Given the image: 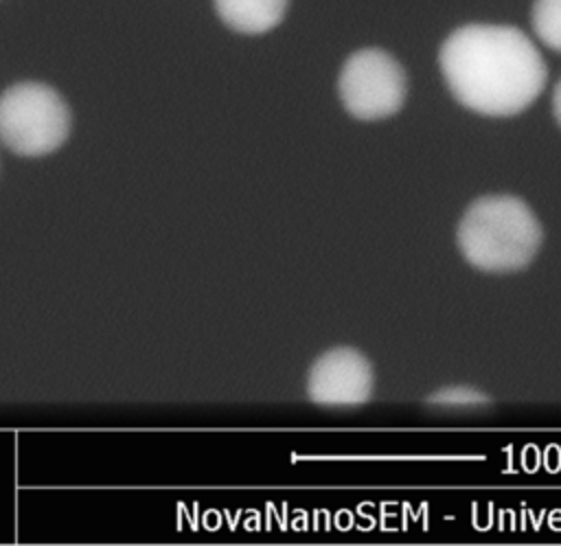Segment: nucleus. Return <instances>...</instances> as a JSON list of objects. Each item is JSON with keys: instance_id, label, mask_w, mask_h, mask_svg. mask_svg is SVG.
Segmentation results:
<instances>
[{"instance_id": "obj_6", "label": "nucleus", "mask_w": 561, "mask_h": 546, "mask_svg": "<svg viewBox=\"0 0 561 546\" xmlns=\"http://www.w3.org/2000/svg\"><path fill=\"white\" fill-rule=\"evenodd\" d=\"M217 15L230 29L248 35L272 31L285 15L289 0H213Z\"/></svg>"}, {"instance_id": "obj_2", "label": "nucleus", "mask_w": 561, "mask_h": 546, "mask_svg": "<svg viewBox=\"0 0 561 546\" xmlns=\"http://www.w3.org/2000/svg\"><path fill=\"white\" fill-rule=\"evenodd\" d=\"M456 241L473 268L482 272H517L537 257L543 230L522 197L484 195L460 217Z\"/></svg>"}, {"instance_id": "obj_3", "label": "nucleus", "mask_w": 561, "mask_h": 546, "mask_svg": "<svg viewBox=\"0 0 561 546\" xmlns=\"http://www.w3.org/2000/svg\"><path fill=\"white\" fill-rule=\"evenodd\" d=\"M70 134V110L46 83L24 81L0 94V140L20 156H46Z\"/></svg>"}, {"instance_id": "obj_8", "label": "nucleus", "mask_w": 561, "mask_h": 546, "mask_svg": "<svg viewBox=\"0 0 561 546\" xmlns=\"http://www.w3.org/2000/svg\"><path fill=\"white\" fill-rule=\"evenodd\" d=\"M430 403L434 406H480V403H486L489 397L480 390H473V388H462V386H456V388H445V390H438L434 393L432 397H427Z\"/></svg>"}, {"instance_id": "obj_9", "label": "nucleus", "mask_w": 561, "mask_h": 546, "mask_svg": "<svg viewBox=\"0 0 561 546\" xmlns=\"http://www.w3.org/2000/svg\"><path fill=\"white\" fill-rule=\"evenodd\" d=\"M552 112H554L557 123L561 125V79H559V83L554 88V94H552Z\"/></svg>"}, {"instance_id": "obj_4", "label": "nucleus", "mask_w": 561, "mask_h": 546, "mask_svg": "<svg viewBox=\"0 0 561 546\" xmlns=\"http://www.w3.org/2000/svg\"><path fill=\"white\" fill-rule=\"evenodd\" d=\"M337 92L351 116L359 121L386 118L397 114L405 101V70L386 50L364 48L344 61Z\"/></svg>"}, {"instance_id": "obj_5", "label": "nucleus", "mask_w": 561, "mask_h": 546, "mask_svg": "<svg viewBox=\"0 0 561 546\" xmlns=\"http://www.w3.org/2000/svg\"><path fill=\"white\" fill-rule=\"evenodd\" d=\"M373 366L353 346H335L322 353L307 375V397L327 408L362 406L373 395Z\"/></svg>"}, {"instance_id": "obj_1", "label": "nucleus", "mask_w": 561, "mask_h": 546, "mask_svg": "<svg viewBox=\"0 0 561 546\" xmlns=\"http://www.w3.org/2000/svg\"><path fill=\"white\" fill-rule=\"evenodd\" d=\"M447 88L465 107L484 116L524 112L543 90L548 68L530 37L504 24H467L440 46Z\"/></svg>"}, {"instance_id": "obj_7", "label": "nucleus", "mask_w": 561, "mask_h": 546, "mask_svg": "<svg viewBox=\"0 0 561 546\" xmlns=\"http://www.w3.org/2000/svg\"><path fill=\"white\" fill-rule=\"evenodd\" d=\"M533 29L546 46L561 53V0H535Z\"/></svg>"}]
</instances>
